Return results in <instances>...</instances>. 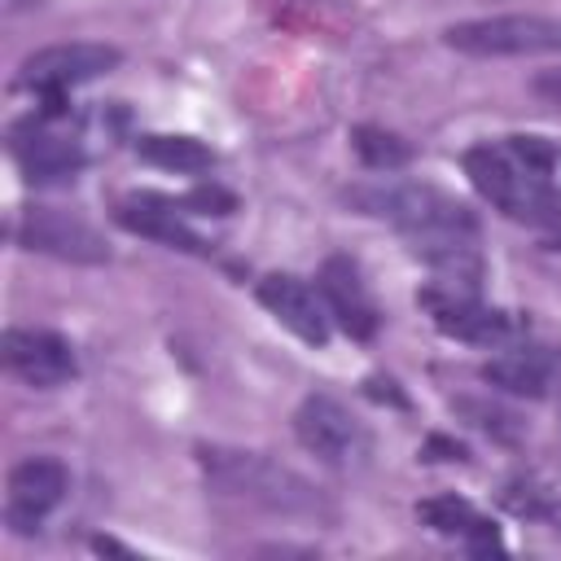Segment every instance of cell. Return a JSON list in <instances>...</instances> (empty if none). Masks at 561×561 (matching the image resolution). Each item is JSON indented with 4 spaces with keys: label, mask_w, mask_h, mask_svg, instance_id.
<instances>
[{
    "label": "cell",
    "mask_w": 561,
    "mask_h": 561,
    "mask_svg": "<svg viewBox=\"0 0 561 561\" xmlns=\"http://www.w3.org/2000/svg\"><path fill=\"white\" fill-rule=\"evenodd\" d=\"M70 486V473L57 456H26L22 465H13L9 473V526L13 530H35L66 495Z\"/></svg>",
    "instance_id": "30bf717a"
},
{
    "label": "cell",
    "mask_w": 561,
    "mask_h": 561,
    "mask_svg": "<svg viewBox=\"0 0 561 561\" xmlns=\"http://www.w3.org/2000/svg\"><path fill=\"white\" fill-rule=\"evenodd\" d=\"M4 364L18 381H26L35 390L66 386L79 368L70 342L61 333H48V329H9L4 333Z\"/></svg>",
    "instance_id": "9c48e42d"
},
{
    "label": "cell",
    "mask_w": 561,
    "mask_h": 561,
    "mask_svg": "<svg viewBox=\"0 0 561 561\" xmlns=\"http://www.w3.org/2000/svg\"><path fill=\"white\" fill-rule=\"evenodd\" d=\"M202 469L215 486L228 495H245L276 513H320V495L307 478L294 469L259 456V451H232V447H202Z\"/></svg>",
    "instance_id": "3957f363"
},
{
    "label": "cell",
    "mask_w": 561,
    "mask_h": 561,
    "mask_svg": "<svg viewBox=\"0 0 561 561\" xmlns=\"http://www.w3.org/2000/svg\"><path fill=\"white\" fill-rule=\"evenodd\" d=\"M552 368L557 364L543 351H508V355H495L482 364V381H491L495 390H508V394L539 399L552 386Z\"/></svg>",
    "instance_id": "9a60e30c"
},
{
    "label": "cell",
    "mask_w": 561,
    "mask_h": 561,
    "mask_svg": "<svg viewBox=\"0 0 561 561\" xmlns=\"http://www.w3.org/2000/svg\"><path fill=\"white\" fill-rule=\"evenodd\" d=\"M259 302L294 333L302 337L307 346H324L329 342V307L324 298L302 280V276H289V272H272L259 280Z\"/></svg>",
    "instance_id": "8fae6325"
},
{
    "label": "cell",
    "mask_w": 561,
    "mask_h": 561,
    "mask_svg": "<svg viewBox=\"0 0 561 561\" xmlns=\"http://www.w3.org/2000/svg\"><path fill=\"white\" fill-rule=\"evenodd\" d=\"M504 149H508L526 171H535V175H548L552 162H557V149H552L543 136H508Z\"/></svg>",
    "instance_id": "d6986e66"
},
{
    "label": "cell",
    "mask_w": 561,
    "mask_h": 561,
    "mask_svg": "<svg viewBox=\"0 0 561 561\" xmlns=\"http://www.w3.org/2000/svg\"><path fill=\"white\" fill-rule=\"evenodd\" d=\"M443 44L465 57H543V53H561V22L539 13L469 18L447 26Z\"/></svg>",
    "instance_id": "277c9868"
},
{
    "label": "cell",
    "mask_w": 561,
    "mask_h": 561,
    "mask_svg": "<svg viewBox=\"0 0 561 561\" xmlns=\"http://www.w3.org/2000/svg\"><path fill=\"white\" fill-rule=\"evenodd\" d=\"M180 210L184 206H197L202 215H228V210H237V197L232 193H224V188H193L184 202H175Z\"/></svg>",
    "instance_id": "ffe728a7"
},
{
    "label": "cell",
    "mask_w": 561,
    "mask_h": 561,
    "mask_svg": "<svg viewBox=\"0 0 561 561\" xmlns=\"http://www.w3.org/2000/svg\"><path fill=\"white\" fill-rule=\"evenodd\" d=\"M18 245L22 250H35V254H53L61 263H88V267L110 263L105 237L88 219H79L70 210H57V206H31V210H22V219H18Z\"/></svg>",
    "instance_id": "5b68a950"
},
{
    "label": "cell",
    "mask_w": 561,
    "mask_h": 561,
    "mask_svg": "<svg viewBox=\"0 0 561 561\" xmlns=\"http://www.w3.org/2000/svg\"><path fill=\"white\" fill-rule=\"evenodd\" d=\"M351 145H355L359 162H364V167H373V171H399V167L412 158V149H408L394 131L373 127V123L355 127V131H351Z\"/></svg>",
    "instance_id": "ac0fdd59"
},
{
    "label": "cell",
    "mask_w": 561,
    "mask_h": 561,
    "mask_svg": "<svg viewBox=\"0 0 561 561\" xmlns=\"http://www.w3.org/2000/svg\"><path fill=\"white\" fill-rule=\"evenodd\" d=\"M92 548H96V552H118V557H131V552H127L123 543H114V539H92Z\"/></svg>",
    "instance_id": "44dd1931"
},
{
    "label": "cell",
    "mask_w": 561,
    "mask_h": 561,
    "mask_svg": "<svg viewBox=\"0 0 561 561\" xmlns=\"http://www.w3.org/2000/svg\"><path fill=\"white\" fill-rule=\"evenodd\" d=\"M123 61V53L114 44H88V39H75V44H53V48H39L22 61V75L18 83L31 88V92H66L75 83H88L105 70H114Z\"/></svg>",
    "instance_id": "8992f818"
},
{
    "label": "cell",
    "mask_w": 561,
    "mask_h": 561,
    "mask_svg": "<svg viewBox=\"0 0 561 561\" xmlns=\"http://www.w3.org/2000/svg\"><path fill=\"white\" fill-rule=\"evenodd\" d=\"M294 434H298V443H302L311 456H320L324 465H351V460H359L364 447H368L359 421H355L337 399H329V394H307V399L298 403V412H294Z\"/></svg>",
    "instance_id": "52a82bcc"
},
{
    "label": "cell",
    "mask_w": 561,
    "mask_h": 561,
    "mask_svg": "<svg viewBox=\"0 0 561 561\" xmlns=\"http://www.w3.org/2000/svg\"><path fill=\"white\" fill-rule=\"evenodd\" d=\"M13 158H18V167H22L35 184L75 180V171L83 167L79 140L53 131L44 118H31V123H18V127H13Z\"/></svg>",
    "instance_id": "7c38bea8"
},
{
    "label": "cell",
    "mask_w": 561,
    "mask_h": 561,
    "mask_svg": "<svg viewBox=\"0 0 561 561\" xmlns=\"http://www.w3.org/2000/svg\"><path fill=\"white\" fill-rule=\"evenodd\" d=\"M136 153L149 167H162V171H175V175H197V171L215 167V153L193 136H140Z\"/></svg>",
    "instance_id": "e0dca14e"
},
{
    "label": "cell",
    "mask_w": 561,
    "mask_h": 561,
    "mask_svg": "<svg viewBox=\"0 0 561 561\" xmlns=\"http://www.w3.org/2000/svg\"><path fill=\"white\" fill-rule=\"evenodd\" d=\"M539 92H552V96L561 101V75H552V79H539Z\"/></svg>",
    "instance_id": "7402d4cb"
},
{
    "label": "cell",
    "mask_w": 561,
    "mask_h": 561,
    "mask_svg": "<svg viewBox=\"0 0 561 561\" xmlns=\"http://www.w3.org/2000/svg\"><path fill=\"white\" fill-rule=\"evenodd\" d=\"M416 517H421L430 530H438V535H465V539H473V548H500V543H495V526H491L469 500H460V495L421 500V504H416Z\"/></svg>",
    "instance_id": "2e32d148"
},
{
    "label": "cell",
    "mask_w": 561,
    "mask_h": 561,
    "mask_svg": "<svg viewBox=\"0 0 561 561\" xmlns=\"http://www.w3.org/2000/svg\"><path fill=\"white\" fill-rule=\"evenodd\" d=\"M416 302H421V307L430 311V320H434L447 337H456V342L500 346V342H508L513 329H517L504 311L482 307L473 294H456V289H447V285H430V289H421Z\"/></svg>",
    "instance_id": "ba28073f"
},
{
    "label": "cell",
    "mask_w": 561,
    "mask_h": 561,
    "mask_svg": "<svg viewBox=\"0 0 561 561\" xmlns=\"http://www.w3.org/2000/svg\"><path fill=\"white\" fill-rule=\"evenodd\" d=\"M346 202L364 215L390 219L416 245H430V241H443V237H473L469 206H460L456 197H447L438 188H425V184H368V188H351Z\"/></svg>",
    "instance_id": "7a4b0ae2"
},
{
    "label": "cell",
    "mask_w": 561,
    "mask_h": 561,
    "mask_svg": "<svg viewBox=\"0 0 561 561\" xmlns=\"http://www.w3.org/2000/svg\"><path fill=\"white\" fill-rule=\"evenodd\" d=\"M320 298L351 337L368 342L377 333V302L368 298V285L359 280V267L351 259L333 254L320 263Z\"/></svg>",
    "instance_id": "4fadbf2b"
},
{
    "label": "cell",
    "mask_w": 561,
    "mask_h": 561,
    "mask_svg": "<svg viewBox=\"0 0 561 561\" xmlns=\"http://www.w3.org/2000/svg\"><path fill=\"white\" fill-rule=\"evenodd\" d=\"M114 219L136 232V237H149L167 250H184V254H206V241L184 224V210L171 202V197H127L118 202Z\"/></svg>",
    "instance_id": "5bb4252c"
},
{
    "label": "cell",
    "mask_w": 561,
    "mask_h": 561,
    "mask_svg": "<svg viewBox=\"0 0 561 561\" xmlns=\"http://www.w3.org/2000/svg\"><path fill=\"white\" fill-rule=\"evenodd\" d=\"M465 175L508 219L530 228H561V197L548 188V175L526 171L504 145H473L465 153Z\"/></svg>",
    "instance_id": "6da1fadb"
}]
</instances>
